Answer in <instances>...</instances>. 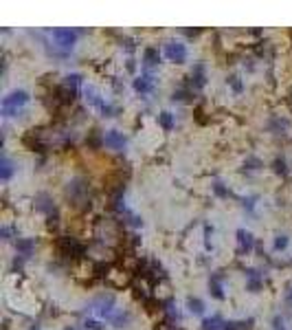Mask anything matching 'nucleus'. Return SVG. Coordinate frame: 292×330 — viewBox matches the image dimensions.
Returning <instances> with one entry per match:
<instances>
[{"label": "nucleus", "instance_id": "1", "mask_svg": "<svg viewBox=\"0 0 292 330\" xmlns=\"http://www.w3.org/2000/svg\"><path fill=\"white\" fill-rule=\"evenodd\" d=\"M86 311L97 313L101 319L110 322V319L117 315V311H119V308H117V297L112 295V293H101V295H97L88 306H86Z\"/></svg>", "mask_w": 292, "mask_h": 330}, {"label": "nucleus", "instance_id": "2", "mask_svg": "<svg viewBox=\"0 0 292 330\" xmlns=\"http://www.w3.org/2000/svg\"><path fill=\"white\" fill-rule=\"evenodd\" d=\"M66 198H68L73 205L77 207H86L84 202H88L90 205V200H88V181L86 179H81V176H77V179L73 181H68V185H66Z\"/></svg>", "mask_w": 292, "mask_h": 330}, {"label": "nucleus", "instance_id": "3", "mask_svg": "<svg viewBox=\"0 0 292 330\" xmlns=\"http://www.w3.org/2000/svg\"><path fill=\"white\" fill-rule=\"evenodd\" d=\"M27 101H29V93H27V90L15 88V90H11V93H9L7 97L2 99L0 113H2V117H13V115L20 113V108H22Z\"/></svg>", "mask_w": 292, "mask_h": 330}, {"label": "nucleus", "instance_id": "4", "mask_svg": "<svg viewBox=\"0 0 292 330\" xmlns=\"http://www.w3.org/2000/svg\"><path fill=\"white\" fill-rule=\"evenodd\" d=\"M84 95H86V101L92 106V108H97L104 117H115L117 115V108L112 104H108V101L101 97V93L95 88V86H86L84 88Z\"/></svg>", "mask_w": 292, "mask_h": 330}, {"label": "nucleus", "instance_id": "5", "mask_svg": "<svg viewBox=\"0 0 292 330\" xmlns=\"http://www.w3.org/2000/svg\"><path fill=\"white\" fill-rule=\"evenodd\" d=\"M35 209L49 218V225H58L59 214H58V207H55V202H53V198H51V194L40 192V194L35 196Z\"/></svg>", "mask_w": 292, "mask_h": 330}, {"label": "nucleus", "instance_id": "6", "mask_svg": "<svg viewBox=\"0 0 292 330\" xmlns=\"http://www.w3.org/2000/svg\"><path fill=\"white\" fill-rule=\"evenodd\" d=\"M79 33H81V29H79V31H75V29H64V27L53 29V31H51L53 40L58 42V47H61L64 51L73 49V44L77 42V35H79Z\"/></svg>", "mask_w": 292, "mask_h": 330}, {"label": "nucleus", "instance_id": "7", "mask_svg": "<svg viewBox=\"0 0 292 330\" xmlns=\"http://www.w3.org/2000/svg\"><path fill=\"white\" fill-rule=\"evenodd\" d=\"M165 55L172 62L182 64L187 60V47L180 42V40H167L165 42Z\"/></svg>", "mask_w": 292, "mask_h": 330}, {"label": "nucleus", "instance_id": "8", "mask_svg": "<svg viewBox=\"0 0 292 330\" xmlns=\"http://www.w3.org/2000/svg\"><path fill=\"white\" fill-rule=\"evenodd\" d=\"M104 145L110 148V150H123L127 145V139H125V134L119 132V130H108L104 134Z\"/></svg>", "mask_w": 292, "mask_h": 330}, {"label": "nucleus", "instance_id": "9", "mask_svg": "<svg viewBox=\"0 0 292 330\" xmlns=\"http://www.w3.org/2000/svg\"><path fill=\"white\" fill-rule=\"evenodd\" d=\"M235 236H237V253H239V256H248V253L253 251V247H255L253 233L246 231V229H237Z\"/></svg>", "mask_w": 292, "mask_h": 330}, {"label": "nucleus", "instance_id": "10", "mask_svg": "<svg viewBox=\"0 0 292 330\" xmlns=\"http://www.w3.org/2000/svg\"><path fill=\"white\" fill-rule=\"evenodd\" d=\"M154 86H156V77L150 73V70H145V73H141L138 77L134 79V90L136 93H141V95H145V93H152L154 90Z\"/></svg>", "mask_w": 292, "mask_h": 330}, {"label": "nucleus", "instance_id": "11", "mask_svg": "<svg viewBox=\"0 0 292 330\" xmlns=\"http://www.w3.org/2000/svg\"><path fill=\"white\" fill-rule=\"evenodd\" d=\"M204 84H207V66L202 62H198L191 68V86H193V90H200V88H204Z\"/></svg>", "mask_w": 292, "mask_h": 330}, {"label": "nucleus", "instance_id": "12", "mask_svg": "<svg viewBox=\"0 0 292 330\" xmlns=\"http://www.w3.org/2000/svg\"><path fill=\"white\" fill-rule=\"evenodd\" d=\"M261 284H264V277L257 268H246V291L250 293H259Z\"/></svg>", "mask_w": 292, "mask_h": 330}, {"label": "nucleus", "instance_id": "13", "mask_svg": "<svg viewBox=\"0 0 292 330\" xmlns=\"http://www.w3.org/2000/svg\"><path fill=\"white\" fill-rule=\"evenodd\" d=\"M33 251H35L33 238H20V240H15V253H18L22 260H27V258L33 256Z\"/></svg>", "mask_w": 292, "mask_h": 330}, {"label": "nucleus", "instance_id": "14", "mask_svg": "<svg viewBox=\"0 0 292 330\" xmlns=\"http://www.w3.org/2000/svg\"><path fill=\"white\" fill-rule=\"evenodd\" d=\"M222 280L224 275L222 273H213L211 277H209V293L218 299V302H222L224 299V286H222Z\"/></svg>", "mask_w": 292, "mask_h": 330}, {"label": "nucleus", "instance_id": "15", "mask_svg": "<svg viewBox=\"0 0 292 330\" xmlns=\"http://www.w3.org/2000/svg\"><path fill=\"white\" fill-rule=\"evenodd\" d=\"M59 249L66 256H81V253H84V247H81L75 238H68V236H64L59 240Z\"/></svg>", "mask_w": 292, "mask_h": 330}, {"label": "nucleus", "instance_id": "16", "mask_svg": "<svg viewBox=\"0 0 292 330\" xmlns=\"http://www.w3.org/2000/svg\"><path fill=\"white\" fill-rule=\"evenodd\" d=\"M161 64V53H158L156 47H147L143 51V66L145 68H152V66H158Z\"/></svg>", "mask_w": 292, "mask_h": 330}, {"label": "nucleus", "instance_id": "17", "mask_svg": "<svg viewBox=\"0 0 292 330\" xmlns=\"http://www.w3.org/2000/svg\"><path fill=\"white\" fill-rule=\"evenodd\" d=\"M266 128L270 132H275V134H279V132H286L290 128V121L286 119V117H270V121L266 124Z\"/></svg>", "mask_w": 292, "mask_h": 330}, {"label": "nucleus", "instance_id": "18", "mask_svg": "<svg viewBox=\"0 0 292 330\" xmlns=\"http://www.w3.org/2000/svg\"><path fill=\"white\" fill-rule=\"evenodd\" d=\"M130 322H132L130 311H123V308H119L115 317L110 319V324H112L115 328H127V324H130Z\"/></svg>", "mask_w": 292, "mask_h": 330}, {"label": "nucleus", "instance_id": "19", "mask_svg": "<svg viewBox=\"0 0 292 330\" xmlns=\"http://www.w3.org/2000/svg\"><path fill=\"white\" fill-rule=\"evenodd\" d=\"M11 176H13V161L9 159L7 154H4L2 161H0V179L7 183L9 179H11Z\"/></svg>", "mask_w": 292, "mask_h": 330}, {"label": "nucleus", "instance_id": "20", "mask_svg": "<svg viewBox=\"0 0 292 330\" xmlns=\"http://www.w3.org/2000/svg\"><path fill=\"white\" fill-rule=\"evenodd\" d=\"M224 319L220 315H213V317H207L202 322V330H224Z\"/></svg>", "mask_w": 292, "mask_h": 330}, {"label": "nucleus", "instance_id": "21", "mask_svg": "<svg viewBox=\"0 0 292 330\" xmlns=\"http://www.w3.org/2000/svg\"><path fill=\"white\" fill-rule=\"evenodd\" d=\"M253 319H233V322L224 324V330H250Z\"/></svg>", "mask_w": 292, "mask_h": 330}, {"label": "nucleus", "instance_id": "22", "mask_svg": "<svg viewBox=\"0 0 292 330\" xmlns=\"http://www.w3.org/2000/svg\"><path fill=\"white\" fill-rule=\"evenodd\" d=\"M163 311H165L169 324H178V322H180V313H178V308L174 306L172 299H167V302H165V308H163Z\"/></svg>", "mask_w": 292, "mask_h": 330}, {"label": "nucleus", "instance_id": "23", "mask_svg": "<svg viewBox=\"0 0 292 330\" xmlns=\"http://www.w3.org/2000/svg\"><path fill=\"white\" fill-rule=\"evenodd\" d=\"M158 124H161L163 130H174V126H176V121H174V115L169 113V110H163L161 115H158Z\"/></svg>", "mask_w": 292, "mask_h": 330}, {"label": "nucleus", "instance_id": "24", "mask_svg": "<svg viewBox=\"0 0 292 330\" xmlns=\"http://www.w3.org/2000/svg\"><path fill=\"white\" fill-rule=\"evenodd\" d=\"M187 308L193 315H202L204 313V302L200 297H187Z\"/></svg>", "mask_w": 292, "mask_h": 330}, {"label": "nucleus", "instance_id": "25", "mask_svg": "<svg viewBox=\"0 0 292 330\" xmlns=\"http://www.w3.org/2000/svg\"><path fill=\"white\" fill-rule=\"evenodd\" d=\"M64 86L77 93V88L81 86V75H79V73H70V75H66V77H64Z\"/></svg>", "mask_w": 292, "mask_h": 330}, {"label": "nucleus", "instance_id": "26", "mask_svg": "<svg viewBox=\"0 0 292 330\" xmlns=\"http://www.w3.org/2000/svg\"><path fill=\"white\" fill-rule=\"evenodd\" d=\"M273 170L281 176H288V163H286L284 156H277V159L273 161Z\"/></svg>", "mask_w": 292, "mask_h": 330}, {"label": "nucleus", "instance_id": "27", "mask_svg": "<svg viewBox=\"0 0 292 330\" xmlns=\"http://www.w3.org/2000/svg\"><path fill=\"white\" fill-rule=\"evenodd\" d=\"M0 238L7 240V242H11L13 238H18V229L11 227V225H2V229H0Z\"/></svg>", "mask_w": 292, "mask_h": 330}, {"label": "nucleus", "instance_id": "28", "mask_svg": "<svg viewBox=\"0 0 292 330\" xmlns=\"http://www.w3.org/2000/svg\"><path fill=\"white\" fill-rule=\"evenodd\" d=\"M213 192H215V196H220V198H229V196H233L231 194V190L227 185H224L222 181H215L213 183Z\"/></svg>", "mask_w": 292, "mask_h": 330}, {"label": "nucleus", "instance_id": "29", "mask_svg": "<svg viewBox=\"0 0 292 330\" xmlns=\"http://www.w3.org/2000/svg\"><path fill=\"white\" fill-rule=\"evenodd\" d=\"M86 143H88L90 148H99V145H104V134H101L99 130H92L90 139H86Z\"/></svg>", "mask_w": 292, "mask_h": 330}, {"label": "nucleus", "instance_id": "30", "mask_svg": "<svg viewBox=\"0 0 292 330\" xmlns=\"http://www.w3.org/2000/svg\"><path fill=\"white\" fill-rule=\"evenodd\" d=\"M261 167V161L257 156H248V159L244 161V172H257Z\"/></svg>", "mask_w": 292, "mask_h": 330}, {"label": "nucleus", "instance_id": "31", "mask_svg": "<svg viewBox=\"0 0 292 330\" xmlns=\"http://www.w3.org/2000/svg\"><path fill=\"white\" fill-rule=\"evenodd\" d=\"M189 97H193L189 88H176V90L172 93V99H174V101H187Z\"/></svg>", "mask_w": 292, "mask_h": 330}, {"label": "nucleus", "instance_id": "32", "mask_svg": "<svg viewBox=\"0 0 292 330\" xmlns=\"http://www.w3.org/2000/svg\"><path fill=\"white\" fill-rule=\"evenodd\" d=\"M227 84H231V88H233L235 93H242V90H244V84H242V79H239L237 75H231V77H227Z\"/></svg>", "mask_w": 292, "mask_h": 330}, {"label": "nucleus", "instance_id": "33", "mask_svg": "<svg viewBox=\"0 0 292 330\" xmlns=\"http://www.w3.org/2000/svg\"><path fill=\"white\" fill-rule=\"evenodd\" d=\"M288 242H290V238L288 236H284V233H281V236H277L275 238V251H284L286 247H288Z\"/></svg>", "mask_w": 292, "mask_h": 330}, {"label": "nucleus", "instance_id": "34", "mask_svg": "<svg viewBox=\"0 0 292 330\" xmlns=\"http://www.w3.org/2000/svg\"><path fill=\"white\" fill-rule=\"evenodd\" d=\"M84 328H86V330H106L104 326H101L99 319H90V317L84 322Z\"/></svg>", "mask_w": 292, "mask_h": 330}, {"label": "nucleus", "instance_id": "35", "mask_svg": "<svg viewBox=\"0 0 292 330\" xmlns=\"http://www.w3.org/2000/svg\"><path fill=\"white\" fill-rule=\"evenodd\" d=\"M255 202H257V196H248V198H244L242 200V207L246 211H253L255 209Z\"/></svg>", "mask_w": 292, "mask_h": 330}, {"label": "nucleus", "instance_id": "36", "mask_svg": "<svg viewBox=\"0 0 292 330\" xmlns=\"http://www.w3.org/2000/svg\"><path fill=\"white\" fill-rule=\"evenodd\" d=\"M211 236H213V227L204 225V247L211 249Z\"/></svg>", "mask_w": 292, "mask_h": 330}, {"label": "nucleus", "instance_id": "37", "mask_svg": "<svg viewBox=\"0 0 292 330\" xmlns=\"http://www.w3.org/2000/svg\"><path fill=\"white\" fill-rule=\"evenodd\" d=\"M273 328L275 330H286V324H284V319H281V315H275L273 317Z\"/></svg>", "mask_w": 292, "mask_h": 330}, {"label": "nucleus", "instance_id": "38", "mask_svg": "<svg viewBox=\"0 0 292 330\" xmlns=\"http://www.w3.org/2000/svg\"><path fill=\"white\" fill-rule=\"evenodd\" d=\"M127 222H130L132 227H143V220L138 216H134V214H127Z\"/></svg>", "mask_w": 292, "mask_h": 330}, {"label": "nucleus", "instance_id": "39", "mask_svg": "<svg viewBox=\"0 0 292 330\" xmlns=\"http://www.w3.org/2000/svg\"><path fill=\"white\" fill-rule=\"evenodd\" d=\"M121 47H125L127 51H134V40H132V38H123L121 40Z\"/></svg>", "mask_w": 292, "mask_h": 330}, {"label": "nucleus", "instance_id": "40", "mask_svg": "<svg viewBox=\"0 0 292 330\" xmlns=\"http://www.w3.org/2000/svg\"><path fill=\"white\" fill-rule=\"evenodd\" d=\"M134 68H136L134 60H127V70H130V73H134Z\"/></svg>", "mask_w": 292, "mask_h": 330}, {"label": "nucleus", "instance_id": "41", "mask_svg": "<svg viewBox=\"0 0 292 330\" xmlns=\"http://www.w3.org/2000/svg\"><path fill=\"white\" fill-rule=\"evenodd\" d=\"M286 299L292 304V286H288V291H286Z\"/></svg>", "mask_w": 292, "mask_h": 330}, {"label": "nucleus", "instance_id": "42", "mask_svg": "<svg viewBox=\"0 0 292 330\" xmlns=\"http://www.w3.org/2000/svg\"><path fill=\"white\" fill-rule=\"evenodd\" d=\"M29 330H40V326H38V324H35V326H31Z\"/></svg>", "mask_w": 292, "mask_h": 330}, {"label": "nucleus", "instance_id": "43", "mask_svg": "<svg viewBox=\"0 0 292 330\" xmlns=\"http://www.w3.org/2000/svg\"><path fill=\"white\" fill-rule=\"evenodd\" d=\"M64 330H75V328H73V326H66V328H64Z\"/></svg>", "mask_w": 292, "mask_h": 330}]
</instances>
